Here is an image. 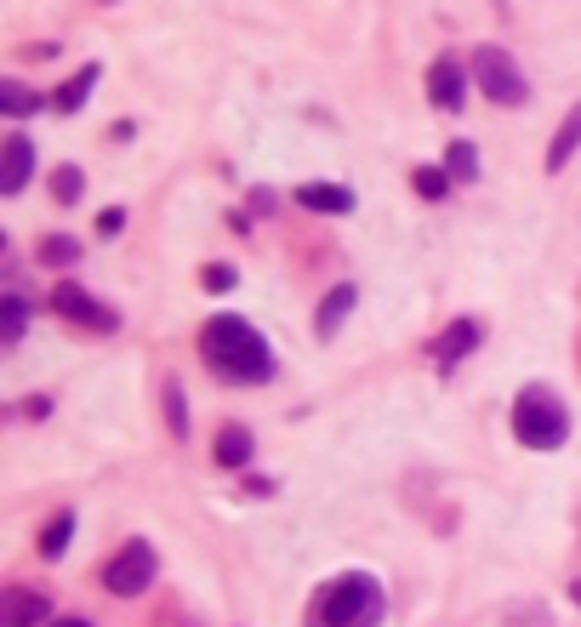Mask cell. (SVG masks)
<instances>
[{
  "label": "cell",
  "instance_id": "1",
  "mask_svg": "<svg viewBox=\"0 0 581 627\" xmlns=\"http://www.w3.org/2000/svg\"><path fill=\"white\" fill-rule=\"evenodd\" d=\"M200 354L228 382H268L274 376V349L263 343V331L252 320H239V314H211L206 320Z\"/></svg>",
  "mask_w": 581,
  "mask_h": 627
},
{
  "label": "cell",
  "instance_id": "2",
  "mask_svg": "<svg viewBox=\"0 0 581 627\" xmlns=\"http://www.w3.org/2000/svg\"><path fill=\"white\" fill-rule=\"evenodd\" d=\"M387 616V594L371 570H343L314 594L308 627H376Z\"/></svg>",
  "mask_w": 581,
  "mask_h": 627
},
{
  "label": "cell",
  "instance_id": "3",
  "mask_svg": "<svg viewBox=\"0 0 581 627\" xmlns=\"http://www.w3.org/2000/svg\"><path fill=\"white\" fill-rule=\"evenodd\" d=\"M513 440L524 451H559L570 440V411L553 389L542 382H524L519 400H513Z\"/></svg>",
  "mask_w": 581,
  "mask_h": 627
},
{
  "label": "cell",
  "instance_id": "4",
  "mask_svg": "<svg viewBox=\"0 0 581 627\" xmlns=\"http://www.w3.org/2000/svg\"><path fill=\"white\" fill-rule=\"evenodd\" d=\"M473 80H479L484 98L502 104V109H519L530 98V80L519 75V63L502 52V46H479V52H473Z\"/></svg>",
  "mask_w": 581,
  "mask_h": 627
},
{
  "label": "cell",
  "instance_id": "5",
  "mask_svg": "<svg viewBox=\"0 0 581 627\" xmlns=\"http://www.w3.org/2000/svg\"><path fill=\"white\" fill-rule=\"evenodd\" d=\"M155 570H160V559H155L149 542H126V548L104 565V588H109L115 599H137L142 588L155 582Z\"/></svg>",
  "mask_w": 581,
  "mask_h": 627
},
{
  "label": "cell",
  "instance_id": "6",
  "mask_svg": "<svg viewBox=\"0 0 581 627\" xmlns=\"http://www.w3.org/2000/svg\"><path fill=\"white\" fill-rule=\"evenodd\" d=\"M462 98H467V69L456 58H433V69H427V104L433 109H462Z\"/></svg>",
  "mask_w": 581,
  "mask_h": 627
},
{
  "label": "cell",
  "instance_id": "7",
  "mask_svg": "<svg viewBox=\"0 0 581 627\" xmlns=\"http://www.w3.org/2000/svg\"><path fill=\"white\" fill-rule=\"evenodd\" d=\"M52 308H58V314H69V320H80V325H97V331H115V325H120L109 308H97V297H86L80 285H69V280L52 292Z\"/></svg>",
  "mask_w": 581,
  "mask_h": 627
},
{
  "label": "cell",
  "instance_id": "8",
  "mask_svg": "<svg viewBox=\"0 0 581 627\" xmlns=\"http://www.w3.org/2000/svg\"><path fill=\"white\" fill-rule=\"evenodd\" d=\"M29 172H35V143L23 131H12L7 149H0V195H18L29 183Z\"/></svg>",
  "mask_w": 581,
  "mask_h": 627
},
{
  "label": "cell",
  "instance_id": "9",
  "mask_svg": "<svg viewBox=\"0 0 581 627\" xmlns=\"http://www.w3.org/2000/svg\"><path fill=\"white\" fill-rule=\"evenodd\" d=\"M35 621H52L46 594H29V588H7V594H0V627H35Z\"/></svg>",
  "mask_w": 581,
  "mask_h": 627
},
{
  "label": "cell",
  "instance_id": "10",
  "mask_svg": "<svg viewBox=\"0 0 581 627\" xmlns=\"http://www.w3.org/2000/svg\"><path fill=\"white\" fill-rule=\"evenodd\" d=\"M297 206L325 212V217H343V212H354V188H343V183H303L297 188Z\"/></svg>",
  "mask_w": 581,
  "mask_h": 627
},
{
  "label": "cell",
  "instance_id": "11",
  "mask_svg": "<svg viewBox=\"0 0 581 627\" xmlns=\"http://www.w3.org/2000/svg\"><path fill=\"white\" fill-rule=\"evenodd\" d=\"M354 303H360V285H331L325 303H319V314H314V331L319 336H336V331H343V320L354 314Z\"/></svg>",
  "mask_w": 581,
  "mask_h": 627
},
{
  "label": "cell",
  "instance_id": "12",
  "mask_svg": "<svg viewBox=\"0 0 581 627\" xmlns=\"http://www.w3.org/2000/svg\"><path fill=\"white\" fill-rule=\"evenodd\" d=\"M479 349V320H456L445 336H440V343H433V360H440V365H456V360H467Z\"/></svg>",
  "mask_w": 581,
  "mask_h": 627
},
{
  "label": "cell",
  "instance_id": "13",
  "mask_svg": "<svg viewBox=\"0 0 581 627\" xmlns=\"http://www.w3.org/2000/svg\"><path fill=\"white\" fill-rule=\"evenodd\" d=\"M575 149H581V104L559 120V131H553V143H548V172H564Z\"/></svg>",
  "mask_w": 581,
  "mask_h": 627
},
{
  "label": "cell",
  "instance_id": "14",
  "mask_svg": "<svg viewBox=\"0 0 581 627\" xmlns=\"http://www.w3.org/2000/svg\"><path fill=\"white\" fill-rule=\"evenodd\" d=\"M97 75H104V69H97V63H86V69H75L69 75V86H58V98H52V109L58 115H75L86 98H91V86H97Z\"/></svg>",
  "mask_w": 581,
  "mask_h": 627
},
{
  "label": "cell",
  "instance_id": "15",
  "mask_svg": "<svg viewBox=\"0 0 581 627\" xmlns=\"http://www.w3.org/2000/svg\"><path fill=\"white\" fill-rule=\"evenodd\" d=\"M252 451H257V440H252L246 428H223V433H217V462H223V468H246Z\"/></svg>",
  "mask_w": 581,
  "mask_h": 627
},
{
  "label": "cell",
  "instance_id": "16",
  "mask_svg": "<svg viewBox=\"0 0 581 627\" xmlns=\"http://www.w3.org/2000/svg\"><path fill=\"white\" fill-rule=\"evenodd\" d=\"M23 325H29V303L12 292V297H0V343L18 349L23 343Z\"/></svg>",
  "mask_w": 581,
  "mask_h": 627
},
{
  "label": "cell",
  "instance_id": "17",
  "mask_svg": "<svg viewBox=\"0 0 581 627\" xmlns=\"http://www.w3.org/2000/svg\"><path fill=\"white\" fill-rule=\"evenodd\" d=\"M69 537H75V513L63 508V513H52V525L40 530V553H46V559H63Z\"/></svg>",
  "mask_w": 581,
  "mask_h": 627
},
{
  "label": "cell",
  "instance_id": "18",
  "mask_svg": "<svg viewBox=\"0 0 581 627\" xmlns=\"http://www.w3.org/2000/svg\"><path fill=\"white\" fill-rule=\"evenodd\" d=\"M0 109H7L12 120H23V115L46 109V98H35V91H29V86H18V80H0Z\"/></svg>",
  "mask_w": 581,
  "mask_h": 627
},
{
  "label": "cell",
  "instance_id": "19",
  "mask_svg": "<svg viewBox=\"0 0 581 627\" xmlns=\"http://www.w3.org/2000/svg\"><path fill=\"white\" fill-rule=\"evenodd\" d=\"M445 172H451L456 183H473V177H479V149H473L467 137H456L451 149H445Z\"/></svg>",
  "mask_w": 581,
  "mask_h": 627
},
{
  "label": "cell",
  "instance_id": "20",
  "mask_svg": "<svg viewBox=\"0 0 581 627\" xmlns=\"http://www.w3.org/2000/svg\"><path fill=\"white\" fill-rule=\"evenodd\" d=\"M166 428L177 433V440H188V400H183V382L177 376H166Z\"/></svg>",
  "mask_w": 581,
  "mask_h": 627
},
{
  "label": "cell",
  "instance_id": "21",
  "mask_svg": "<svg viewBox=\"0 0 581 627\" xmlns=\"http://www.w3.org/2000/svg\"><path fill=\"white\" fill-rule=\"evenodd\" d=\"M75 257H80V239H75V234H46V239H40V263L69 268Z\"/></svg>",
  "mask_w": 581,
  "mask_h": 627
},
{
  "label": "cell",
  "instance_id": "22",
  "mask_svg": "<svg viewBox=\"0 0 581 627\" xmlns=\"http://www.w3.org/2000/svg\"><path fill=\"white\" fill-rule=\"evenodd\" d=\"M411 183H416V195H422V200H445L451 172H445V166H416V177H411Z\"/></svg>",
  "mask_w": 581,
  "mask_h": 627
},
{
  "label": "cell",
  "instance_id": "23",
  "mask_svg": "<svg viewBox=\"0 0 581 627\" xmlns=\"http://www.w3.org/2000/svg\"><path fill=\"white\" fill-rule=\"evenodd\" d=\"M52 195H58L63 206H75V200H80V166H58V177H52Z\"/></svg>",
  "mask_w": 581,
  "mask_h": 627
},
{
  "label": "cell",
  "instance_id": "24",
  "mask_svg": "<svg viewBox=\"0 0 581 627\" xmlns=\"http://www.w3.org/2000/svg\"><path fill=\"white\" fill-rule=\"evenodd\" d=\"M234 280H239V274H234L228 263H211V268L200 274V285H206V292H234Z\"/></svg>",
  "mask_w": 581,
  "mask_h": 627
},
{
  "label": "cell",
  "instance_id": "25",
  "mask_svg": "<svg viewBox=\"0 0 581 627\" xmlns=\"http://www.w3.org/2000/svg\"><path fill=\"white\" fill-rule=\"evenodd\" d=\"M252 212L274 217V212H279V195H274V188H252Z\"/></svg>",
  "mask_w": 581,
  "mask_h": 627
},
{
  "label": "cell",
  "instance_id": "26",
  "mask_svg": "<svg viewBox=\"0 0 581 627\" xmlns=\"http://www.w3.org/2000/svg\"><path fill=\"white\" fill-rule=\"evenodd\" d=\"M120 223H126V212H120V206H109V212H104V234H120Z\"/></svg>",
  "mask_w": 581,
  "mask_h": 627
},
{
  "label": "cell",
  "instance_id": "27",
  "mask_svg": "<svg viewBox=\"0 0 581 627\" xmlns=\"http://www.w3.org/2000/svg\"><path fill=\"white\" fill-rule=\"evenodd\" d=\"M46 627H91L86 616H58V621H46Z\"/></svg>",
  "mask_w": 581,
  "mask_h": 627
},
{
  "label": "cell",
  "instance_id": "28",
  "mask_svg": "<svg viewBox=\"0 0 581 627\" xmlns=\"http://www.w3.org/2000/svg\"><path fill=\"white\" fill-rule=\"evenodd\" d=\"M570 599H575V605H581V582H575V588H570Z\"/></svg>",
  "mask_w": 581,
  "mask_h": 627
},
{
  "label": "cell",
  "instance_id": "29",
  "mask_svg": "<svg viewBox=\"0 0 581 627\" xmlns=\"http://www.w3.org/2000/svg\"><path fill=\"white\" fill-rule=\"evenodd\" d=\"M104 7H109V0H104Z\"/></svg>",
  "mask_w": 581,
  "mask_h": 627
}]
</instances>
